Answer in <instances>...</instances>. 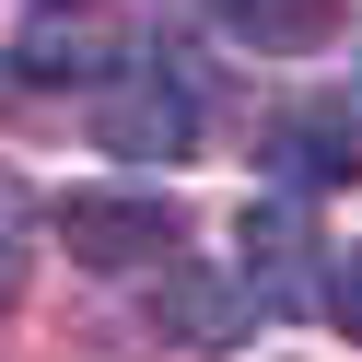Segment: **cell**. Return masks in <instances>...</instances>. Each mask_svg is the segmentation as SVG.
Masks as SVG:
<instances>
[{
	"instance_id": "1",
	"label": "cell",
	"mask_w": 362,
	"mask_h": 362,
	"mask_svg": "<svg viewBox=\"0 0 362 362\" xmlns=\"http://www.w3.org/2000/svg\"><path fill=\"white\" fill-rule=\"evenodd\" d=\"M94 141L117 152V164H187V141H199V94H187V71H141V59H117V71L94 82Z\"/></svg>"
},
{
	"instance_id": "2",
	"label": "cell",
	"mask_w": 362,
	"mask_h": 362,
	"mask_svg": "<svg viewBox=\"0 0 362 362\" xmlns=\"http://www.w3.org/2000/svg\"><path fill=\"white\" fill-rule=\"evenodd\" d=\"M175 199L152 187H82L71 211H59V245H71V269H94V281H129V269H164L175 257Z\"/></svg>"
},
{
	"instance_id": "3",
	"label": "cell",
	"mask_w": 362,
	"mask_h": 362,
	"mask_svg": "<svg viewBox=\"0 0 362 362\" xmlns=\"http://www.w3.org/2000/svg\"><path fill=\"white\" fill-rule=\"evenodd\" d=\"M117 59H129L117 12H94V0H47V12L24 24V47H12V71H24V82H47V94H71V82L94 94Z\"/></svg>"
},
{
	"instance_id": "4",
	"label": "cell",
	"mask_w": 362,
	"mask_h": 362,
	"mask_svg": "<svg viewBox=\"0 0 362 362\" xmlns=\"http://www.w3.org/2000/svg\"><path fill=\"white\" fill-rule=\"evenodd\" d=\"M269 164H281V187H351L362 175V105L327 94V105H292V117H269Z\"/></svg>"
},
{
	"instance_id": "5",
	"label": "cell",
	"mask_w": 362,
	"mask_h": 362,
	"mask_svg": "<svg viewBox=\"0 0 362 362\" xmlns=\"http://www.w3.org/2000/svg\"><path fill=\"white\" fill-rule=\"evenodd\" d=\"M304 257H315V222H304V199L292 187H269V199H245V304H304Z\"/></svg>"
},
{
	"instance_id": "6",
	"label": "cell",
	"mask_w": 362,
	"mask_h": 362,
	"mask_svg": "<svg viewBox=\"0 0 362 362\" xmlns=\"http://www.w3.org/2000/svg\"><path fill=\"white\" fill-rule=\"evenodd\" d=\"M222 24H234L257 59H315L339 35V0H222Z\"/></svg>"
},
{
	"instance_id": "7",
	"label": "cell",
	"mask_w": 362,
	"mask_h": 362,
	"mask_svg": "<svg viewBox=\"0 0 362 362\" xmlns=\"http://www.w3.org/2000/svg\"><path fill=\"white\" fill-rule=\"evenodd\" d=\"M164 315H175L187 351H234V339H245V281H175Z\"/></svg>"
},
{
	"instance_id": "8",
	"label": "cell",
	"mask_w": 362,
	"mask_h": 362,
	"mask_svg": "<svg viewBox=\"0 0 362 362\" xmlns=\"http://www.w3.org/2000/svg\"><path fill=\"white\" fill-rule=\"evenodd\" d=\"M24 281H35V187L0 164V304H24Z\"/></svg>"
},
{
	"instance_id": "9",
	"label": "cell",
	"mask_w": 362,
	"mask_h": 362,
	"mask_svg": "<svg viewBox=\"0 0 362 362\" xmlns=\"http://www.w3.org/2000/svg\"><path fill=\"white\" fill-rule=\"evenodd\" d=\"M327 315H339V327H351V339H362V245H351V257H339V269H327Z\"/></svg>"
}]
</instances>
